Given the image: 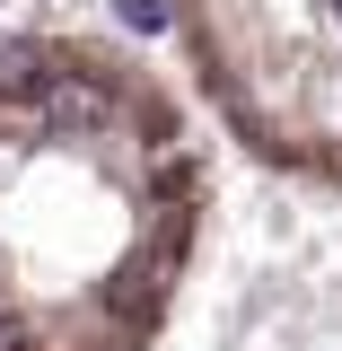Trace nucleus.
Wrapping results in <instances>:
<instances>
[{
    "instance_id": "2",
    "label": "nucleus",
    "mask_w": 342,
    "mask_h": 351,
    "mask_svg": "<svg viewBox=\"0 0 342 351\" xmlns=\"http://www.w3.org/2000/svg\"><path fill=\"white\" fill-rule=\"evenodd\" d=\"M211 123L342 202V0H158Z\"/></svg>"
},
{
    "instance_id": "1",
    "label": "nucleus",
    "mask_w": 342,
    "mask_h": 351,
    "mask_svg": "<svg viewBox=\"0 0 342 351\" xmlns=\"http://www.w3.org/2000/svg\"><path fill=\"white\" fill-rule=\"evenodd\" d=\"M202 237L184 88L97 27H0V351H158Z\"/></svg>"
}]
</instances>
